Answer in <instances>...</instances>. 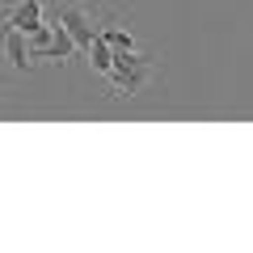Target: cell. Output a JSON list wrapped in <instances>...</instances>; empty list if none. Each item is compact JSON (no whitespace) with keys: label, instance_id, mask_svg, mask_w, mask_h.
Wrapping results in <instances>:
<instances>
[{"label":"cell","instance_id":"cell-1","mask_svg":"<svg viewBox=\"0 0 253 253\" xmlns=\"http://www.w3.org/2000/svg\"><path fill=\"white\" fill-rule=\"evenodd\" d=\"M156 55H139V51H114V68H110V84L118 97H139L152 76Z\"/></svg>","mask_w":253,"mask_h":253},{"label":"cell","instance_id":"cell-2","mask_svg":"<svg viewBox=\"0 0 253 253\" xmlns=\"http://www.w3.org/2000/svg\"><path fill=\"white\" fill-rule=\"evenodd\" d=\"M30 55H34V59H46V63H63V59L76 55V42H72V34H68V26L51 17L42 30L30 34Z\"/></svg>","mask_w":253,"mask_h":253},{"label":"cell","instance_id":"cell-3","mask_svg":"<svg viewBox=\"0 0 253 253\" xmlns=\"http://www.w3.org/2000/svg\"><path fill=\"white\" fill-rule=\"evenodd\" d=\"M55 21H63V26H68V34H72L76 51H89L93 38H97V30H101L97 21H93V13L81 9V4H63V9H55Z\"/></svg>","mask_w":253,"mask_h":253},{"label":"cell","instance_id":"cell-4","mask_svg":"<svg viewBox=\"0 0 253 253\" xmlns=\"http://www.w3.org/2000/svg\"><path fill=\"white\" fill-rule=\"evenodd\" d=\"M4 26H9V30H21V34L42 30V26H46L42 0H21V4H9V9H4Z\"/></svg>","mask_w":253,"mask_h":253},{"label":"cell","instance_id":"cell-5","mask_svg":"<svg viewBox=\"0 0 253 253\" xmlns=\"http://www.w3.org/2000/svg\"><path fill=\"white\" fill-rule=\"evenodd\" d=\"M4 55H9V63L17 68V72H26L30 63H34V55H30V34L9 30V34H4Z\"/></svg>","mask_w":253,"mask_h":253},{"label":"cell","instance_id":"cell-6","mask_svg":"<svg viewBox=\"0 0 253 253\" xmlns=\"http://www.w3.org/2000/svg\"><path fill=\"white\" fill-rule=\"evenodd\" d=\"M89 59H93V68H97L101 76H110V68H114V46L97 34V38H93V46H89Z\"/></svg>","mask_w":253,"mask_h":253},{"label":"cell","instance_id":"cell-7","mask_svg":"<svg viewBox=\"0 0 253 253\" xmlns=\"http://www.w3.org/2000/svg\"><path fill=\"white\" fill-rule=\"evenodd\" d=\"M97 34L106 38V42L114 46V51H135V34H131V30H118V26H101Z\"/></svg>","mask_w":253,"mask_h":253}]
</instances>
